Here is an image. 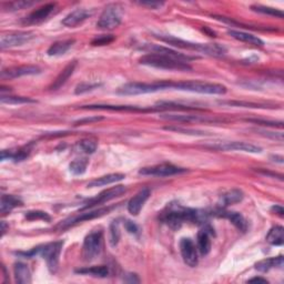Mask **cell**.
<instances>
[{
  "label": "cell",
  "mask_w": 284,
  "mask_h": 284,
  "mask_svg": "<svg viewBox=\"0 0 284 284\" xmlns=\"http://www.w3.org/2000/svg\"><path fill=\"white\" fill-rule=\"evenodd\" d=\"M209 213L202 210L185 208L177 202H171L160 213L159 220L172 230H178L185 222L204 225L209 220Z\"/></svg>",
  "instance_id": "cell-1"
},
{
  "label": "cell",
  "mask_w": 284,
  "mask_h": 284,
  "mask_svg": "<svg viewBox=\"0 0 284 284\" xmlns=\"http://www.w3.org/2000/svg\"><path fill=\"white\" fill-rule=\"evenodd\" d=\"M158 38L159 40L164 41L167 43L171 44L173 47L181 48L184 50H191V51H197V53H201L208 56L213 57H222L227 54V49H225L222 44L219 43H198V42H191V41H185L182 39H179L173 36H164V35H156L154 36Z\"/></svg>",
  "instance_id": "cell-2"
},
{
  "label": "cell",
  "mask_w": 284,
  "mask_h": 284,
  "mask_svg": "<svg viewBox=\"0 0 284 284\" xmlns=\"http://www.w3.org/2000/svg\"><path fill=\"white\" fill-rule=\"evenodd\" d=\"M63 247V241L51 242L47 244L39 245L34 248L28 252H17V255H22L25 257H34L35 255H41L47 262L48 269L51 273H56L59 266V257Z\"/></svg>",
  "instance_id": "cell-3"
},
{
  "label": "cell",
  "mask_w": 284,
  "mask_h": 284,
  "mask_svg": "<svg viewBox=\"0 0 284 284\" xmlns=\"http://www.w3.org/2000/svg\"><path fill=\"white\" fill-rule=\"evenodd\" d=\"M140 63L148 67L164 69V70H174V71H190L192 70L188 62L179 61L173 58L157 55V54H147L140 58Z\"/></svg>",
  "instance_id": "cell-4"
},
{
  "label": "cell",
  "mask_w": 284,
  "mask_h": 284,
  "mask_svg": "<svg viewBox=\"0 0 284 284\" xmlns=\"http://www.w3.org/2000/svg\"><path fill=\"white\" fill-rule=\"evenodd\" d=\"M171 89L181 90V91L197 92L201 94H225L227 88L220 83H210L204 81H179L171 82Z\"/></svg>",
  "instance_id": "cell-5"
},
{
  "label": "cell",
  "mask_w": 284,
  "mask_h": 284,
  "mask_svg": "<svg viewBox=\"0 0 284 284\" xmlns=\"http://www.w3.org/2000/svg\"><path fill=\"white\" fill-rule=\"evenodd\" d=\"M171 89V81L159 82H129L117 90V93L121 96H138L146 93H153L162 90Z\"/></svg>",
  "instance_id": "cell-6"
},
{
  "label": "cell",
  "mask_w": 284,
  "mask_h": 284,
  "mask_svg": "<svg viewBox=\"0 0 284 284\" xmlns=\"http://www.w3.org/2000/svg\"><path fill=\"white\" fill-rule=\"evenodd\" d=\"M124 8L119 4L108 5L97 22V27L103 30H112L117 28L122 21Z\"/></svg>",
  "instance_id": "cell-7"
},
{
  "label": "cell",
  "mask_w": 284,
  "mask_h": 284,
  "mask_svg": "<svg viewBox=\"0 0 284 284\" xmlns=\"http://www.w3.org/2000/svg\"><path fill=\"white\" fill-rule=\"evenodd\" d=\"M114 208H115L114 205H111V206H107V208H99V209H93V210L89 209V210L80 211L77 216H74L69 219H66L64 221H61V223H59V225H58V229L64 230V229L74 227V225L81 223L83 221L93 220V219L100 218L102 216L107 215V213L112 211Z\"/></svg>",
  "instance_id": "cell-8"
},
{
  "label": "cell",
  "mask_w": 284,
  "mask_h": 284,
  "mask_svg": "<svg viewBox=\"0 0 284 284\" xmlns=\"http://www.w3.org/2000/svg\"><path fill=\"white\" fill-rule=\"evenodd\" d=\"M103 233L102 231H92L85 238L82 245V257L85 261H92L102 250Z\"/></svg>",
  "instance_id": "cell-9"
},
{
  "label": "cell",
  "mask_w": 284,
  "mask_h": 284,
  "mask_svg": "<svg viewBox=\"0 0 284 284\" xmlns=\"http://www.w3.org/2000/svg\"><path fill=\"white\" fill-rule=\"evenodd\" d=\"M186 172L184 168H180L177 165H173L171 163H162L151 167H146L140 169L139 173L142 176H152V177H171L177 176Z\"/></svg>",
  "instance_id": "cell-10"
},
{
  "label": "cell",
  "mask_w": 284,
  "mask_h": 284,
  "mask_svg": "<svg viewBox=\"0 0 284 284\" xmlns=\"http://www.w3.org/2000/svg\"><path fill=\"white\" fill-rule=\"evenodd\" d=\"M126 191H127V189L124 185H117V186H113V188L102 191L97 197L89 199L88 201L85 203V205H83L80 209V211L92 209L96 205L106 203L108 201H110V200H112V199H115V198L120 197L121 195H124V193H126Z\"/></svg>",
  "instance_id": "cell-11"
},
{
  "label": "cell",
  "mask_w": 284,
  "mask_h": 284,
  "mask_svg": "<svg viewBox=\"0 0 284 284\" xmlns=\"http://www.w3.org/2000/svg\"><path fill=\"white\" fill-rule=\"evenodd\" d=\"M36 36L31 31H16L10 32L8 35H3L0 39V48L7 49L22 46L34 39Z\"/></svg>",
  "instance_id": "cell-12"
},
{
  "label": "cell",
  "mask_w": 284,
  "mask_h": 284,
  "mask_svg": "<svg viewBox=\"0 0 284 284\" xmlns=\"http://www.w3.org/2000/svg\"><path fill=\"white\" fill-rule=\"evenodd\" d=\"M141 50L147 51L148 54L162 55V56H167V57L173 58V59H177L179 61H183V62H188V63L191 60L198 59V57L184 55V54H181V53H179V51H176V50L170 49V48H168V47L160 46V44H146V46L141 47Z\"/></svg>",
  "instance_id": "cell-13"
},
{
  "label": "cell",
  "mask_w": 284,
  "mask_h": 284,
  "mask_svg": "<svg viewBox=\"0 0 284 284\" xmlns=\"http://www.w3.org/2000/svg\"><path fill=\"white\" fill-rule=\"evenodd\" d=\"M198 249L195 243L189 238H183L180 241V252L186 266L191 268H196L198 266Z\"/></svg>",
  "instance_id": "cell-14"
},
{
  "label": "cell",
  "mask_w": 284,
  "mask_h": 284,
  "mask_svg": "<svg viewBox=\"0 0 284 284\" xmlns=\"http://www.w3.org/2000/svg\"><path fill=\"white\" fill-rule=\"evenodd\" d=\"M41 73V69L37 66H18L4 69L2 71V78L4 79H16L19 77L23 76H35L39 75Z\"/></svg>",
  "instance_id": "cell-15"
},
{
  "label": "cell",
  "mask_w": 284,
  "mask_h": 284,
  "mask_svg": "<svg viewBox=\"0 0 284 284\" xmlns=\"http://www.w3.org/2000/svg\"><path fill=\"white\" fill-rule=\"evenodd\" d=\"M56 8V4H46L43 5L42 7L38 8L37 10L30 12V14L23 18L22 23L25 25H36V23H40L43 20H46V19L53 14V11Z\"/></svg>",
  "instance_id": "cell-16"
},
{
  "label": "cell",
  "mask_w": 284,
  "mask_h": 284,
  "mask_svg": "<svg viewBox=\"0 0 284 284\" xmlns=\"http://www.w3.org/2000/svg\"><path fill=\"white\" fill-rule=\"evenodd\" d=\"M213 148L219 150L224 151H243L249 153H260L262 149L260 147L254 146L252 144H248V142H239V141H232V142H223V144L213 146Z\"/></svg>",
  "instance_id": "cell-17"
},
{
  "label": "cell",
  "mask_w": 284,
  "mask_h": 284,
  "mask_svg": "<svg viewBox=\"0 0 284 284\" xmlns=\"http://www.w3.org/2000/svg\"><path fill=\"white\" fill-rule=\"evenodd\" d=\"M216 216L220 217V218H224V219H228V220L234 225L236 229H239L242 232H247L248 228H249V224L248 221L245 220L244 217L241 215V213L239 212H233V211H227L224 209H219L216 213Z\"/></svg>",
  "instance_id": "cell-18"
},
{
  "label": "cell",
  "mask_w": 284,
  "mask_h": 284,
  "mask_svg": "<svg viewBox=\"0 0 284 284\" xmlns=\"http://www.w3.org/2000/svg\"><path fill=\"white\" fill-rule=\"evenodd\" d=\"M150 195H151L150 189L145 188V189L140 190L137 195L133 196V198H131L130 201H129V203H128L129 213L132 216H138L142 209V206L145 205L147 200L149 199Z\"/></svg>",
  "instance_id": "cell-19"
},
{
  "label": "cell",
  "mask_w": 284,
  "mask_h": 284,
  "mask_svg": "<svg viewBox=\"0 0 284 284\" xmlns=\"http://www.w3.org/2000/svg\"><path fill=\"white\" fill-rule=\"evenodd\" d=\"M210 225L206 224L205 227L199 231L198 233V250L201 255L205 256L210 253L211 251V239L210 236L215 233Z\"/></svg>",
  "instance_id": "cell-20"
},
{
  "label": "cell",
  "mask_w": 284,
  "mask_h": 284,
  "mask_svg": "<svg viewBox=\"0 0 284 284\" xmlns=\"http://www.w3.org/2000/svg\"><path fill=\"white\" fill-rule=\"evenodd\" d=\"M90 16H91V11H89L85 8H77L76 10L71 11L69 15L64 17L62 20V25L69 28H75L78 25L82 23Z\"/></svg>",
  "instance_id": "cell-21"
},
{
  "label": "cell",
  "mask_w": 284,
  "mask_h": 284,
  "mask_svg": "<svg viewBox=\"0 0 284 284\" xmlns=\"http://www.w3.org/2000/svg\"><path fill=\"white\" fill-rule=\"evenodd\" d=\"M34 144H29L27 146H23L17 149H11V150H3L2 151V160H14L15 162H19V161H23L26 158L29 157V154L32 150Z\"/></svg>",
  "instance_id": "cell-22"
},
{
  "label": "cell",
  "mask_w": 284,
  "mask_h": 284,
  "mask_svg": "<svg viewBox=\"0 0 284 284\" xmlns=\"http://www.w3.org/2000/svg\"><path fill=\"white\" fill-rule=\"evenodd\" d=\"M81 109H88V110H109V111H131V112H144L149 109L139 108L135 106H111V105H89L82 106Z\"/></svg>",
  "instance_id": "cell-23"
},
{
  "label": "cell",
  "mask_w": 284,
  "mask_h": 284,
  "mask_svg": "<svg viewBox=\"0 0 284 284\" xmlns=\"http://www.w3.org/2000/svg\"><path fill=\"white\" fill-rule=\"evenodd\" d=\"M243 197V192L239 189H233L225 192L223 196H221L220 201H219V209H225L229 205L241 202Z\"/></svg>",
  "instance_id": "cell-24"
},
{
  "label": "cell",
  "mask_w": 284,
  "mask_h": 284,
  "mask_svg": "<svg viewBox=\"0 0 284 284\" xmlns=\"http://www.w3.org/2000/svg\"><path fill=\"white\" fill-rule=\"evenodd\" d=\"M126 178L125 174L122 173H110L107 174V176H102L100 178H97L92 181H90L87 186L88 188H98V186H105L108 184H112L115 182H119L121 180H124Z\"/></svg>",
  "instance_id": "cell-25"
},
{
  "label": "cell",
  "mask_w": 284,
  "mask_h": 284,
  "mask_svg": "<svg viewBox=\"0 0 284 284\" xmlns=\"http://www.w3.org/2000/svg\"><path fill=\"white\" fill-rule=\"evenodd\" d=\"M76 67H77V61H73V62L68 63L67 66L62 69L61 73L57 76V78L53 82V85L50 86V89L58 90L59 88H61L64 83L67 82V80L70 78V77L73 76Z\"/></svg>",
  "instance_id": "cell-26"
},
{
  "label": "cell",
  "mask_w": 284,
  "mask_h": 284,
  "mask_svg": "<svg viewBox=\"0 0 284 284\" xmlns=\"http://www.w3.org/2000/svg\"><path fill=\"white\" fill-rule=\"evenodd\" d=\"M22 204L23 203L20 198L12 195H4L2 197V200H0V212H2L3 216H5L11 212L15 208L21 206Z\"/></svg>",
  "instance_id": "cell-27"
},
{
  "label": "cell",
  "mask_w": 284,
  "mask_h": 284,
  "mask_svg": "<svg viewBox=\"0 0 284 284\" xmlns=\"http://www.w3.org/2000/svg\"><path fill=\"white\" fill-rule=\"evenodd\" d=\"M228 34L234 38V39L241 41V42H245L249 44H252V46L255 47H262L264 42L257 38L256 36H253L251 34H248V32H243V31H238V30H228Z\"/></svg>",
  "instance_id": "cell-28"
},
{
  "label": "cell",
  "mask_w": 284,
  "mask_h": 284,
  "mask_svg": "<svg viewBox=\"0 0 284 284\" xmlns=\"http://www.w3.org/2000/svg\"><path fill=\"white\" fill-rule=\"evenodd\" d=\"M161 118L167 119V120H173V121H179V122H218L217 119H212L204 117V115H190V114H165L161 115Z\"/></svg>",
  "instance_id": "cell-29"
},
{
  "label": "cell",
  "mask_w": 284,
  "mask_h": 284,
  "mask_svg": "<svg viewBox=\"0 0 284 284\" xmlns=\"http://www.w3.org/2000/svg\"><path fill=\"white\" fill-rule=\"evenodd\" d=\"M15 281L19 284H29L31 283V272L27 264L22 262L15 263L14 267Z\"/></svg>",
  "instance_id": "cell-30"
},
{
  "label": "cell",
  "mask_w": 284,
  "mask_h": 284,
  "mask_svg": "<svg viewBox=\"0 0 284 284\" xmlns=\"http://www.w3.org/2000/svg\"><path fill=\"white\" fill-rule=\"evenodd\" d=\"M75 39H67V40H60L54 42L49 49L47 50V55L50 57H58L62 56L67 53V51L74 46Z\"/></svg>",
  "instance_id": "cell-31"
},
{
  "label": "cell",
  "mask_w": 284,
  "mask_h": 284,
  "mask_svg": "<svg viewBox=\"0 0 284 284\" xmlns=\"http://www.w3.org/2000/svg\"><path fill=\"white\" fill-rule=\"evenodd\" d=\"M283 267V256L279 255L276 257H269L255 263V269L260 272H268L271 269L282 268Z\"/></svg>",
  "instance_id": "cell-32"
},
{
  "label": "cell",
  "mask_w": 284,
  "mask_h": 284,
  "mask_svg": "<svg viewBox=\"0 0 284 284\" xmlns=\"http://www.w3.org/2000/svg\"><path fill=\"white\" fill-rule=\"evenodd\" d=\"M266 240L271 245H282L284 242V229L281 225H275L269 231Z\"/></svg>",
  "instance_id": "cell-33"
},
{
  "label": "cell",
  "mask_w": 284,
  "mask_h": 284,
  "mask_svg": "<svg viewBox=\"0 0 284 284\" xmlns=\"http://www.w3.org/2000/svg\"><path fill=\"white\" fill-rule=\"evenodd\" d=\"M75 272L78 274L91 275V276H96V277H106L109 275V268L106 266L83 268V269H77Z\"/></svg>",
  "instance_id": "cell-34"
},
{
  "label": "cell",
  "mask_w": 284,
  "mask_h": 284,
  "mask_svg": "<svg viewBox=\"0 0 284 284\" xmlns=\"http://www.w3.org/2000/svg\"><path fill=\"white\" fill-rule=\"evenodd\" d=\"M88 163L89 161L86 158L76 159L69 164V170L71 173L75 174V176H81V174L86 172Z\"/></svg>",
  "instance_id": "cell-35"
},
{
  "label": "cell",
  "mask_w": 284,
  "mask_h": 284,
  "mask_svg": "<svg viewBox=\"0 0 284 284\" xmlns=\"http://www.w3.org/2000/svg\"><path fill=\"white\" fill-rule=\"evenodd\" d=\"M121 238V232L119 228V221L114 220L110 224V228H109V243L112 248H115L118 245Z\"/></svg>",
  "instance_id": "cell-36"
},
{
  "label": "cell",
  "mask_w": 284,
  "mask_h": 284,
  "mask_svg": "<svg viewBox=\"0 0 284 284\" xmlns=\"http://www.w3.org/2000/svg\"><path fill=\"white\" fill-rule=\"evenodd\" d=\"M2 103H7V105H25V103H35L36 100L28 98V97H16V96H2L0 98Z\"/></svg>",
  "instance_id": "cell-37"
},
{
  "label": "cell",
  "mask_w": 284,
  "mask_h": 284,
  "mask_svg": "<svg viewBox=\"0 0 284 284\" xmlns=\"http://www.w3.org/2000/svg\"><path fill=\"white\" fill-rule=\"evenodd\" d=\"M25 218L27 219L28 221L41 220V221H44V222H50V220H51V217L48 215L47 212L40 211V210H32V211L26 212Z\"/></svg>",
  "instance_id": "cell-38"
},
{
  "label": "cell",
  "mask_w": 284,
  "mask_h": 284,
  "mask_svg": "<svg viewBox=\"0 0 284 284\" xmlns=\"http://www.w3.org/2000/svg\"><path fill=\"white\" fill-rule=\"evenodd\" d=\"M251 9L255 11V12H259V14L283 18V12L279 9H276V8L266 7V6H261V5H253V6H251Z\"/></svg>",
  "instance_id": "cell-39"
},
{
  "label": "cell",
  "mask_w": 284,
  "mask_h": 284,
  "mask_svg": "<svg viewBox=\"0 0 284 284\" xmlns=\"http://www.w3.org/2000/svg\"><path fill=\"white\" fill-rule=\"evenodd\" d=\"M97 141L92 140V139H83L81 141H79L78 144V148L79 150H81L82 152H85L87 154H92L96 150H97Z\"/></svg>",
  "instance_id": "cell-40"
},
{
  "label": "cell",
  "mask_w": 284,
  "mask_h": 284,
  "mask_svg": "<svg viewBox=\"0 0 284 284\" xmlns=\"http://www.w3.org/2000/svg\"><path fill=\"white\" fill-rule=\"evenodd\" d=\"M165 130H170L174 132H180V133H185V134H192V135H208L204 131L195 130V129H189V128H182V127H165Z\"/></svg>",
  "instance_id": "cell-41"
},
{
  "label": "cell",
  "mask_w": 284,
  "mask_h": 284,
  "mask_svg": "<svg viewBox=\"0 0 284 284\" xmlns=\"http://www.w3.org/2000/svg\"><path fill=\"white\" fill-rule=\"evenodd\" d=\"M101 85L100 83H88V82H82L79 83L78 86L76 87L75 90V93L76 94H82V93H86L89 91H92V90L99 88Z\"/></svg>",
  "instance_id": "cell-42"
},
{
  "label": "cell",
  "mask_w": 284,
  "mask_h": 284,
  "mask_svg": "<svg viewBox=\"0 0 284 284\" xmlns=\"http://www.w3.org/2000/svg\"><path fill=\"white\" fill-rule=\"evenodd\" d=\"M114 40V37L112 35H101L96 37L91 41L92 46H106V44L111 43Z\"/></svg>",
  "instance_id": "cell-43"
},
{
  "label": "cell",
  "mask_w": 284,
  "mask_h": 284,
  "mask_svg": "<svg viewBox=\"0 0 284 284\" xmlns=\"http://www.w3.org/2000/svg\"><path fill=\"white\" fill-rule=\"evenodd\" d=\"M247 121L252 122V124L255 125H260V126H264V127H279L282 128L283 127V122L282 121H267V120H260V119H248Z\"/></svg>",
  "instance_id": "cell-44"
},
{
  "label": "cell",
  "mask_w": 284,
  "mask_h": 284,
  "mask_svg": "<svg viewBox=\"0 0 284 284\" xmlns=\"http://www.w3.org/2000/svg\"><path fill=\"white\" fill-rule=\"evenodd\" d=\"M31 5H34V3H29V2H15V3L7 4L9 10H19V9H23L26 7L28 8V7H30Z\"/></svg>",
  "instance_id": "cell-45"
},
{
  "label": "cell",
  "mask_w": 284,
  "mask_h": 284,
  "mask_svg": "<svg viewBox=\"0 0 284 284\" xmlns=\"http://www.w3.org/2000/svg\"><path fill=\"white\" fill-rule=\"evenodd\" d=\"M125 228L126 230L131 234H138L139 233V227L134 222L130 221V220H126L125 221Z\"/></svg>",
  "instance_id": "cell-46"
},
{
  "label": "cell",
  "mask_w": 284,
  "mask_h": 284,
  "mask_svg": "<svg viewBox=\"0 0 284 284\" xmlns=\"http://www.w3.org/2000/svg\"><path fill=\"white\" fill-rule=\"evenodd\" d=\"M103 120L102 117H90V118H83L80 119L78 121L75 122L76 126H80V125H87V124H92V122H98Z\"/></svg>",
  "instance_id": "cell-47"
},
{
  "label": "cell",
  "mask_w": 284,
  "mask_h": 284,
  "mask_svg": "<svg viewBox=\"0 0 284 284\" xmlns=\"http://www.w3.org/2000/svg\"><path fill=\"white\" fill-rule=\"evenodd\" d=\"M138 4L151 9H159L163 6V3H159V2H140Z\"/></svg>",
  "instance_id": "cell-48"
},
{
  "label": "cell",
  "mask_w": 284,
  "mask_h": 284,
  "mask_svg": "<svg viewBox=\"0 0 284 284\" xmlns=\"http://www.w3.org/2000/svg\"><path fill=\"white\" fill-rule=\"evenodd\" d=\"M124 281L127 283H139L140 280L137 274H133V273H127L124 276Z\"/></svg>",
  "instance_id": "cell-49"
},
{
  "label": "cell",
  "mask_w": 284,
  "mask_h": 284,
  "mask_svg": "<svg viewBox=\"0 0 284 284\" xmlns=\"http://www.w3.org/2000/svg\"><path fill=\"white\" fill-rule=\"evenodd\" d=\"M271 211L275 212V215L280 216V217H283V216H284V209L282 208L281 205H273L272 208H271Z\"/></svg>",
  "instance_id": "cell-50"
},
{
  "label": "cell",
  "mask_w": 284,
  "mask_h": 284,
  "mask_svg": "<svg viewBox=\"0 0 284 284\" xmlns=\"http://www.w3.org/2000/svg\"><path fill=\"white\" fill-rule=\"evenodd\" d=\"M249 282H261V283H268L267 279H263V277L260 276H256V277H252V279H250Z\"/></svg>",
  "instance_id": "cell-51"
},
{
  "label": "cell",
  "mask_w": 284,
  "mask_h": 284,
  "mask_svg": "<svg viewBox=\"0 0 284 284\" xmlns=\"http://www.w3.org/2000/svg\"><path fill=\"white\" fill-rule=\"evenodd\" d=\"M0 225H2V236H4L6 233V230H7V224L5 223V221H2Z\"/></svg>",
  "instance_id": "cell-52"
}]
</instances>
